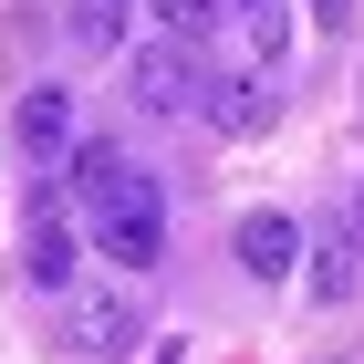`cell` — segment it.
<instances>
[{
  "mask_svg": "<svg viewBox=\"0 0 364 364\" xmlns=\"http://www.w3.org/2000/svg\"><path fill=\"white\" fill-rule=\"evenodd\" d=\"M240 11H260V0H240Z\"/></svg>",
  "mask_w": 364,
  "mask_h": 364,
  "instance_id": "cell-13",
  "label": "cell"
},
{
  "mask_svg": "<svg viewBox=\"0 0 364 364\" xmlns=\"http://www.w3.org/2000/svg\"><path fill=\"white\" fill-rule=\"evenodd\" d=\"M63 343H73V354H136L146 343V302L136 291H63Z\"/></svg>",
  "mask_w": 364,
  "mask_h": 364,
  "instance_id": "cell-2",
  "label": "cell"
},
{
  "mask_svg": "<svg viewBox=\"0 0 364 364\" xmlns=\"http://www.w3.org/2000/svg\"><path fill=\"white\" fill-rule=\"evenodd\" d=\"M229 260H240V271H250V281H281V271H291V260H302V229L281 219V208H250V219L229 229Z\"/></svg>",
  "mask_w": 364,
  "mask_h": 364,
  "instance_id": "cell-6",
  "label": "cell"
},
{
  "mask_svg": "<svg viewBox=\"0 0 364 364\" xmlns=\"http://www.w3.org/2000/svg\"><path fill=\"white\" fill-rule=\"evenodd\" d=\"M156 21H167V42H208V21H219V0H156Z\"/></svg>",
  "mask_w": 364,
  "mask_h": 364,
  "instance_id": "cell-11",
  "label": "cell"
},
{
  "mask_svg": "<svg viewBox=\"0 0 364 364\" xmlns=\"http://www.w3.org/2000/svg\"><path fill=\"white\" fill-rule=\"evenodd\" d=\"M63 177H73V198H84V208H105V198L125 188V156H114V146H73V156H63Z\"/></svg>",
  "mask_w": 364,
  "mask_h": 364,
  "instance_id": "cell-9",
  "label": "cell"
},
{
  "mask_svg": "<svg viewBox=\"0 0 364 364\" xmlns=\"http://www.w3.org/2000/svg\"><path fill=\"white\" fill-rule=\"evenodd\" d=\"M73 42L84 53H114L125 42V0H73Z\"/></svg>",
  "mask_w": 364,
  "mask_h": 364,
  "instance_id": "cell-10",
  "label": "cell"
},
{
  "mask_svg": "<svg viewBox=\"0 0 364 364\" xmlns=\"http://www.w3.org/2000/svg\"><path fill=\"white\" fill-rule=\"evenodd\" d=\"M312 364H343V354H312Z\"/></svg>",
  "mask_w": 364,
  "mask_h": 364,
  "instance_id": "cell-12",
  "label": "cell"
},
{
  "mask_svg": "<svg viewBox=\"0 0 364 364\" xmlns=\"http://www.w3.org/2000/svg\"><path fill=\"white\" fill-rule=\"evenodd\" d=\"M94 250L125 260V271H146V260L167 250V198H156V177H146V167H125V188L94 208Z\"/></svg>",
  "mask_w": 364,
  "mask_h": 364,
  "instance_id": "cell-1",
  "label": "cell"
},
{
  "mask_svg": "<svg viewBox=\"0 0 364 364\" xmlns=\"http://www.w3.org/2000/svg\"><path fill=\"white\" fill-rule=\"evenodd\" d=\"M11 136H21L31 167H63V156H73V94H63V84H31L21 114H11Z\"/></svg>",
  "mask_w": 364,
  "mask_h": 364,
  "instance_id": "cell-5",
  "label": "cell"
},
{
  "mask_svg": "<svg viewBox=\"0 0 364 364\" xmlns=\"http://www.w3.org/2000/svg\"><path fill=\"white\" fill-rule=\"evenodd\" d=\"M125 84H136L146 114H188L198 105V53H188V42H146V53L125 63Z\"/></svg>",
  "mask_w": 364,
  "mask_h": 364,
  "instance_id": "cell-4",
  "label": "cell"
},
{
  "mask_svg": "<svg viewBox=\"0 0 364 364\" xmlns=\"http://www.w3.org/2000/svg\"><path fill=\"white\" fill-rule=\"evenodd\" d=\"M73 271H84V240L63 229L53 188H42V198H31V240H21V281H31V291H73Z\"/></svg>",
  "mask_w": 364,
  "mask_h": 364,
  "instance_id": "cell-3",
  "label": "cell"
},
{
  "mask_svg": "<svg viewBox=\"0 0 364 364\" xmlns=\"http://www.w3.org/2000/svg\"><path fill=\"white\" fill-rule=\"evenodd\" d=\"M198 105H208V125H219V136H260V125H271V73H219V84H198Z\"/></svg>",
  "mask_w": 364,
  "mask_h": 364,
  "instance_id": "cell-7",
  "label": "cell"
},
{
  "mask_svg": "<svg viewBox=\"0 0 364 364\" xmlns=\"http://www.w3.org/2000/svg\"><path fill=\"white\" fill-rule=\"evenodd\" d=\"M354 281H364V240L333 219L323 240H312V302H354Z\"/></svg>",
  "mask_w": 364,
  "mask_h": 364,
  "instance_id": "cell-8",
  "label": "cell"
}]
</instances>
